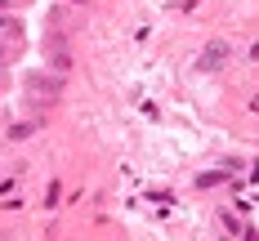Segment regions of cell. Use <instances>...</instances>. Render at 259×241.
Listing matches in <instances>:
<instances>
[{
	"label": "cell",
	"mask_w": 259,
	"mask_h": 241,
	"mask_svg": "<svg viewBox=\"0 0 259 241\" xmlns=\"http://www.w3.org/2000/svg\"><path fill=\"white\" fill-rule=\"evenodd\" d=\"M5 5H9V0H0V9H5Z\"/></svg>",
	"instance_id": "obj_8"
},
{
	"label": "cell",
	"mask_w": 259,
	"mask_h": 241,
	"mask_svg": "<svg viewBox=\"0 0 259 241\" xmlns=\"http://www.w3.org/2000/svg\"><path fill=\"white\" fill-rule=\"evenodd\" d=\"M50 63H54V72H67L72 67V54H67V40L63 36H50Z\"/></svg>",
	"instance_id": "obj_3"
},
{
	"label": "cell",
	"mask_w": 259,
	"mask_h": 241,
	"mask_svg": "<svg viewBox=\"0 0 259 241\" xmlns=\"http://www.w3.org/2000/svg\"><path fill=\"white\" fill-rule=\"evenodd\" d=\"M23 94H27L36 107H40V112H45V107L58 103V94H63V80H58V76H45V72H31V76L23 80Z\"/></svg>",
	"instance_id": "obj_1"
},
{
	"label": "cell",
	"mask_w": 259,
	"mask_h": 241,
	"mask_svg": "<svg viewBox=\"0 0 259 241\" xmlns=\"http://www.w3.org/2000/svg\"><path fill=\"white\" fill-rule=\"evenodd\" d=\"M9 63H14V45H9V40H0V72H5Z\"/></svg>",
	"instance_id": "obj_7"
},
{
	"label": "cell",
	"mask_w": 259,
	"mask_h": 241,
	"mask_svg": "<svg viewBox=\"0 0 259 241\" xmlns=\"http://www.w3.org/2000/svg\"><path fill=\"white\" fill-rule=\"evenodd\" d=\"M31 130H36V121H23V125H9V138H27Z\"/></svg>",
	"instance_id": "obj_6"
},
{
	"label": "cell",
	"mask_w": 259,
	"mask_h": 241,
	"mask_svg": "<svg viewBox=\"0 0 259 241\" xmlns=\"http://www.w3.org/2000/svg\"><path fill=\"white\" fill-rule=\"evenodd\" d=\"M228 58H233V45L228 40H210L201 58H197V72H219V67H228Z\"/></svg>",
	"instance_id": "obj_2"
},
{
	"label": "cell",
	"mask_w": 259,
	"mask_h": 241,
	"mask_svg": "<svg viewBox=\"0 0 259 241\" xmlns=\"http://www.w3.org/2000/svg\"><path fill=\"white\" fill-rule=\"evenodd\" d=\"M72 5H85V0H72Z\"/></svg>",
	"instance_id": "obj_9"
},
{
	"label": "cell",
	"mask_w": 259,
	"mask_h": 241,
	"mask_svg": "<svg viewBox=\"0 0 259 241\" xmlns=\"http://www.w3.org/2000/svg\"><path fill=\"white\" fill-rule=\"evenodd\" d=\"M0 40H23V18L0 14Z\"/></svg>",
	"instance_id": "obj_4"
},
{
	"label": "cell",
	"mask_w": 259,
	"mask_h": 241,
	"mask_svg": "<svg viewBox=\"0 0 259 241\" xmlns=\"http://www.w3.org/2000/svg\"><path fill=\"white\" fill-rule=\"evenodd\" d=\"M228 183V170H210V174H197V187H219Z\"/></svg>",
	"instance_id": "obj_5"
}]
</instances>
